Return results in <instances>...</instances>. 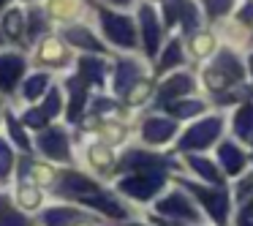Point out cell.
Masks as SVG:
<instances>
[{
	"mask_svg": "<svg viewBox=\"0 0 253 226\" xmlns=\"http://www.w3.org/2000/svg\"><path fill=\"white\" fill-rule=\"evenodd\" d=\"M33 153L57 166H77V153H74V139L71 131H68V123H52L44 131L36 134Z\"/></svg>",
	"mask_w": 253,
	"mask_h": 226,
	"instance_id": "obj_6",
	"label": "cell"
},
{
	"mask_svg": "<svg viewBox=\"0 0 253 226\" xmlns=\"http://www.w3.org/2000/svg\"><path fill=\"white\" fill-rule=\"evenodd\" d=\"M39 106L46 112V117H49L52 123H57L63 117V112H66V93H63L60 85H52L49 90H46V95L39 101Z\"/></svg>",
	"mask_w": 253,
	"mask_h": 226,
	"instance_id": "obj_36",
	"label": "cell"
},
{
	"mask_svg": "<svg viewBox=\"0 0 253 226\" xmlns=\"http://www.w3.org/2000/svg\"><path fill=\"white\" fill-rule=\"evenodd\" d=\"M182 126L174 120V117H169L166 112H158L155 109L153 115H144L142 123H139V142L144 144V147H153V150H161V147H169V144L177 142V136H180Z\"/></svg>",
	"mask_w": 253,
	"mask_h": 226,
	"instance_id": "obj_9",
	"label": "cell"
},
{
	"mask_svg": "<svg viewBox=\"0 0 253 226\" xmlns=\"http://www.w3.org/2000/svg\"><path fill=\"white\" fill-rule=\"evenodd\" d=\"M19 120L25 123V128H28V131H36V134L44 131L46 126H52V120L46 117V112L41 109L39 104H28V106H25V109L19 112Z\"/></svg>",
	"mask_w": 253,
	"mask_h": 226,
	"instance_id": "obj_38",
	"label": "cell"
},
{
	"mask_svg": "<svg viewBox=\"0 0 253 226\" xmlns=\"http://www.w3.org/2000/svg\"><path fill=\"white\" fill-rule=\"evenodd\" d=\"M169 182H171L169 172L139 169V172H128V175L115 177V180H112V188H115L126 202H131L133 207H150Z\"/></svg>",
	"mask_w": 253,
	"mask_h": 226,
	"instance_id": "obj_4",
	"label": "cell"
},
{
	"mask_svg": "<svg viewBox=\"0 0 253 226\" xmlns=\"http://www.w3.org/2000/svg\"><path fill=\"white\" fill-rule=\"evenodd\" d=\"M8 44V39H6V33H3V30H0V52H3V46Z\"/></svg>",
	"mask_w": 253,
	"mask_h": 226,
	"instance_id": "obj_48",
	"label": "cell"
},
{
	"mask_svg": "<svg viewBox=\"0 0 253 226\" xmlns=\"http://www.w3.org/2000/svg\"><path fill=\"white\" fill-rule=\"evenodd\" d=\"M74 226H104V221L93 215V218H84V221H79V224H74Z\"/></svg>",
	"mask_w": 253,
	"mask_h": 226,
	"instance_id": "obj_46",
	"label": "cell"
},
{
	"mask_svg": "<svg viewBox=\"0 0 253 226\" xmlns=\"http://www.w3.org/2000/svg\"><path fill=\"white\" fill-rule=\"evenodd\" d=\"M60 88H63V93H66V112H63V117H66L68 126H77V123L82 120V115L87 112V104H90V98H93V95H90L93 88H90L77 71L66 74Z\"/></svg>",
	"mask_w": 253,
	"mask_h": 226,
	"instance_id": "obj_12",
	"label": "cell"
},
{
	"mask_svg": "<svg viewBox=\"0 0 253 226\" xmlns=\"http://www.w3.org/2000/svg\"><path fill=\"white\" fill-rule=\"evenodd\" d=\"M182 161V175L193 177V180H202V182H210V185H229L226 175L220 172L218 161L207 153H182L180 155Z\"/></svg>",
	"mask_w": 253,
	"mask_h": 226,
	"instance_id": "obj_16",
	"label": "cell"
},
{
	"mask_svg": "<svg viewBox=\"0 0 253 226\" xmlns=\"http://www.w3.org/2000/svg\"><path fill=\"white\" fill-rule=\"evenodd\" d=\"M63 39H66L68 46H77V49L87 52V55H104L106 52V41H101L98 36L90 28H84L82 22L63 28Z\"/></svg>",
	"mask_w": 253,
	"mask_h": 226,
	"instance_id": "obj_24",
	"label": "cell"
},
{
	"mask_svg": "<svg viewBox=\"0 0 253 226\" xmlns=\"http://www.w3.org/2000/svg\"><path fill=\"white\" fill-rule=\"evenodd\" d=\"M82 164L90 175L101 177V180L112 182L115 180V169H117V150L109 147V144H101L87 139L82 147Z\"/></svg>",
	"mask_w": 253,
	"mask_h": 226,
	"instance_id": "obj_14",
	"label": "cell"
},
{
	"mask_svg": "<svg viewBox=\"0 0 253 226\" xmlns=\"http://www.w3.org/2000/svg\"><path fill=\"white\" fill-rule=\"evenodd\" d=\"M248 147H251V169H253V139H251V144H248Z\"/></svg>",
	"mask_w": 253,
	"mask_h": 226,
	"instance_id": "obj_49",
	"label": "cell"
},
{
	"mask_svg": "<svg viewBox=\"0 0 253 226\" xmlns=\"http://www.w3.org/2000/svg\"><path fill=\"white\" fill-rule=\"evenodd\" d=\"M245 77H248V71H245V63L240 60V55L234 49H229V46H223L202 68L199 79H202V88L210 95H215V93H223L226 88H231L237 82H245Z\"/></svg>",
	"mask_w": 253,
	"mask_h": 226,
	"instance_id": "obj_5",
	"label": "cell"
},
{
	"mask_svg": "<svg viewBox=\"0 0 253 226\" xmlns=\"http://www.w3.org/2000/svg\"><path fill=\"white\" fill-rule=\"evenodd\" d=\"M49 196L60 199V202L79 204V207H84L101 221H128L139 215V207L126 202L112 188V182H104L101 177L90 175L79 166L60 169V177H57L55 188L49 191Z\"/></svg>",
	"mask_w": 253,
	"mask_h": 226,
	"instance_id": "obj_1",
	"label": "cell"
},
{
	"mask_svg": "<svg viewBox=\"0 0 253 226\" xmlns=\"http://www.w3.org/2000/svg\"><path fill=\"white\" fill-rule=\"evenodd\" d=\"M28 57L22 52H0V98L17 95L22 79L28 77Z\"/></svg>",
	"mask_w": 253,
	"mask_h": 226,
	"instance_id": "obj_15",
	"label": "cell"
},
{
	"mask_svg": "<svg viewBox=\"0 0 253 226\" xmlns=\"http://www.w3.org/2000/svg\"><path fill=\"white\" fill-rule=\"evenodd\" d=\"M229 134V117L226 112H207L196 120L185 123L174 142V153H207Z\"/></svg>",
	"mask_w": 253,
	"mask_h": 226,
	"instance_id": "obj_3",
	"label": "cell"
},
{
	"mask_svg": "<svg viewBox=\"0 0 253 226\" xmlns=\"http://www.w3.org/2000/svg\"><path fill=\"white\" fill-rule=\"evenodd\" d=\"M0 226H39L36 215H28L14 204L11 193L0 191Z\"/></svg>",
	"mask_w": 253,
	"mask_h": 226,
	"instance_id": "obj_33",
	"label": "cell"
},
{
	"mask_svg": "<svg viewBox=\"0 0 253 226\" xmlns=\"http://www.w3.org/2000/svg\"><path fill=\"white\" fill-rule=\"evenodd\" d=\"M234 22H237V25H253V0H248L242 8H237Z\"/></svg>",
	"mask_w": 253,
	"mask_h": 226,
	"instance_id": "obj_43",
	"label": "cell"
},
{
	"mask_svg": "<svg viewBox=\"0 0 253 226\" xmlns=\"http://www.w3.org/2000/svg\"><path fill=\"white\" fill-rule=\"evenodd\" d=\"M30 19H28V44H36V41L41 39L39 33H44L46 30V17H44V11L41 8H30Z\"/></svg>",
	"mask_w": 253,
	"mask_h": 226,
	"instance_id": "obj_41",
	"label": "cell"
},
{
	"mask_svg": "<svg viewBox=\"0 0 253 226\" xmlns=\"http://www.w3.org/2000/svg\"><path fill=\"white\" fill-rule=\"evenodd\" d=\"M36 63L52 68V71H63V68L74 66L68 44L63 39H55V36H46V39L36 41Z\"/></svg>",
	"mask_w": 253,
	"mask_h": 226,
	"instance_id": "obj_21",
	"label": "cell"
},
{
	"mask_svg": "<svg viewBox=\"0 0 253 226\" xmlns=\"http://www.w3.org/2000/svg\"><path fill=\"white\" fill-rule=\"evenodd\" d=\"M74 71L95 90V93H106V77H109V63L101 55H79L74 63Z\"/></svg>",
	"mask_w": 253,
	"mask_h": 226,
	"instance_id": "obj_22",
	"label": "cell"
},
{
	"mask_svg": "<svg viewBox=\"0 0 253 226\" xmlns=\"http://www.w3.org/2000/svg\"><path fill=\"white\" fill-rule=\"evenodd\" d=\"M196 93V77L191 71H177L161 77V82L155 85V98H153V109H161L164 104L169 101H177V98H185V95H193Z\"/></svg>",
	"mask_w": 253,
	"mask_h": 226,
	"instance_id": "obj_13",
	"label": "cell"
},
{
	"mask_svg": "<svg viewBox=\"0 0 253 226\" xmlns=\"http://www.w3.org/2000/svg\"><path fill=\"white\" fill-rule=\"evenodd\" d=\"M229 136H234L237 142L251 144L253 139V101L237 104L229 115Z\"/></svg>",
	"mask_w": 253,
	"mask_h": 226,
	"instance_id": "obj_26",
	"label": "cell"
},
{
	"mask_svg": "<svg viewBox=\"0 0 253 226\" xmlns=\"http://www.w3.org/2000/svg\"><path fill=\"white\" fill-rule=\"evenodd\" d=\"M139 17V46H142V55L144 60L153 63L158 57L161 46H164V22L158 19V11H155L150 3H142L136 11Z\"/></svg>",
	"mask_w": 253,
	"mask_h": 226,
	"instance_id": "obj_11",
	"label": "cell"
},
{
	"mask_svg": "<svg viewBox=\"0 0 253 226\" xmlns=\"http://www.w3.org/2000/svg\"><path fill=\"white\" fill-rule=\"evenodd\" d=\"M229 188H231V199H234V204L251 199L253 196V169H248L245 175H240L237 180H231Z\"/></svg>",
	"mask_w": 253,
	"mask_h": 226,
	"instance_id": "obj_39",
	"label": "cell"
},
{
	"mask_svg": "<svg viewBox=\"0 0 253 226\" xmlns=\"http://www.w3.org/2000/svg\"><path fill=\"white\" fill-rule=\"evenodd\" d=\"M52 85H55V82H52V74L49 71H33V74H28V77L22 79L17 95L25 101V104H39Z\"/></svg>",
	"mask_w": 253,
	"mask_h": 226,
	"instance_id": "obj_29",
	"label": "cell"
},
{
	"mask_svg": "<svg viewBox=\"0 0 253 226\" xmlns=\"http://www.w3.org/2000/svg\"><path fill=\"white\" fill-rule=\"evenodd\" d=\"M193 226H210V224H193Z\"/></svg>",
	"mask_w": 253,
	"mask_h": 226,
	"instance_id": "obj_52",
	"label": "cell"
},
{
	"mask_svg": "<svg viewBox=\"0 0 253 226\" xmlns=\"http://www.w3.org/2000/svg\"><path fill=\"white\" fill-rule=\"evenodd\" d=\"M3 126H6V136L11 139V144L17 147L19 155L33 153V136H30V131L25 128V123L17 117V112H14L11 106L3 109Z\"/></svg>",
	"mask_w": 253,
	"mask_h": 226,
	"instance_id": "obj_27",
	"label": "cell"
},
{
	"mask_svg": "<svg viewBox=\"0 0 253 226\" xmlns=\"http://www.w3.org/2000/svg\"><path fill=\"white\" fill-rule=\"evenodd\" d=\"M17 147L11 144V139L6 134H0V191H8L17 175Z\"/></svg>",
	"mask_w": 253,
	"mask_h": 226,
	"instance_id": "obj_30",
	"label": "cell"
},
{
	"mask_svg": "<svg viewBox=\"0 0 253 226\" xmlns=\"http://www.w3.org/2000/svg\"><path fill=\"white\" fill-rule=\"evenodd\" d=\"M155 85H158V82H153L150 77L139 79L136 85H131V88L123 93V106L131 109V112L142 109V106H150V104H153V98H155Z\"/></svg>",
	"mask_w": 253,
	"mask_h": 226,
	"instance_id": "obj_31",
	"label": "cell"
},
{
	"mask_svg": "<svg viewBox=\"0 0 253 226\" xmlns=\"http://www.w3.org/2000/svg\"><path fill=\"white\" fill-rule=\"evenodd\" d=\"M79 139H93V142L109 144V147H120V144H126V139H131V128L117 123V120H101L93 131L79 136Z\"/></svg>",
	"mask_w": 253,
	"mask_h": 226,
	"instance_id": "obj_28",
	"label": "cell"
},
{
	"mask_svg": "<svg viewBox=\"0 0 253 226\" xmlns=\"http://www.w3.org/2000/svg\"><path fill=\"white\" fill-rule=\"evenodd\" d=\"M188 52L196 60H207V57H212L218 52V36L210 33V30H193L188 36Z\"/></svg>",
	"mask_w": 253,
	"mask_h": 226,
	"instance_id": "obj_34",
	"label": "cell"
},
{
	"mask_svg": "<svg viewBox=\"0 0 253 226\" xmlns=\"http://www.w3.org/2000/svg\"><path fill=\"white\" fill-rule=\"evenodd\" d=\"M229 226H253V196L245 199V202H240V204H234Z\"/></svg>",
	"mask_w": 253,
	"mask_h": 226,
	"instance_id": "obj_42",
	"label": "cell"
},
{
	"mask_svg": "<svg viewBox=\"0 0 253 226\" xmlns=\"http://www.w3.org/2000/svg\"><path fill=\"white\" fill-rule=\"evenodd\" d=\"M202 6H204V14H207L210 22H218L226 14L234 11V0H202Z\"/></svg>",
	"mask_w": 253,
	"mask_h": 226,
	"instance_id": "obj_40",
	"label": "cell"
},
{
	"mask_svg": "<svg viewBox=\"0 0 253 226\" xmlns=\"http://www.w3.org/2000/svg\"><path fill=\"white\" fill-rule=\"evenodd\" d=\"M123 112H128V109L120 104V98L117 95H106V93H95L87 104V115H93L95 120H115Z\"/></svg>",
	"mask_w": 253,
	"mask_h": 226,
	"instance_id": "obj_32",
	"label": "cell"
},
{
	"mask_svg": "<svg viewBox=\"0 0 253 226\" xmlns=\"http://www.w3.org/2000/svg\"><path fill=\"white\" fill-rule=\"evenodd\" d=\"M150 74V63L139 60V57H117L112 63V95L126 93L131 85H136L139 79H144Z\"/></svg>",
	"mask_w": 253,
	"mask_h": 226,
	"instance_id": "obj_18",
	"label": "cell"
},
{
	"mask_svg": "<svg viewBox=\"0 0 253 226\" xmlns=\"http://www.w3.org/2000/svg\"><path fill=\"white\" fill-rule=\"evenodd\" d=\"M0 123H3V112H0Z\"/></svg>",
	"mask_w": 253,
	"mask_h": 226,
	"instance_id": "obj_53",
	"label": "cell"
},
{
	"mask_svg": "<svg viewBox=\"0 0 253 226\" xmlns=\"http://www.w3.org/2000/svg\"><path fill=\"white\" fill-rule=\"evenodd\" d=\"M106 6H112V8H131L136 0H104Z\"/></svg>",
	"mask_w": 253,
	"mask_h": 226,
	"instance_id": "obj_45",
	"label": "cell"
},
{
	"mask_svg": "<svg viewBox=\"0 0 253 226\" xmlns=\"http://www.w3.org/2000/svg\"><path fill=\"white\" fill-rule=\"evenodd\" d=\"M84 0H49V17L57 19V22H71V19L79 17V11H82Z\"/></svg>",
	"mask_w": 253,
	"mask_h": 226,
	"instance_id": "obj_37",
	"label": "cell"
},
{
	"mask_svg": "<svg viewBox=\"0 0 253 226\" xmlns=\"http://www.w3.org/2000/svg\"><path fill=\"white\" fill-rule=\"evenodd\" d=\"M25 25H28V19H25V11L19 6L17 8H8V11L3 14V19H0V30L6 33V39L11 41V44H19V41L28 36Z\"/></svg>",
	"mask_w": 253,
	"mask_h": 226,
	"instance_id": "obj_35",
	"label": "cell"
},
{
	"mask_svg": "<svg viewBox=\"0 0 253 226\" xmlns=\"http://www.w3.org/2000/svg\"><path fill=\"white\" fill-rule=\"evenodd\" d=\"M215 161H218L220 172L226 175V180L231 182L251 169V147L237 142L234 136H223L215 144Z\"/></svg>",
	"mask_w": 253,
	"mask_h": 226,
	"instance_id": "obj_10",
	"label": "cell"
},
{
	"mask_svg": "<svg viewBox=\"0 0 253 226\" xmlns=\"http://www.w3.org/2000/svg\"><path fill=\"white\" fill-rule=\"evenodd\" d=\"M199 6L193 0H164V28H177L180 25L182 33L191 36L199 30Z\"/></svg>",
	"mask_w": 253,
	"mask_h": 226,
	"instance_id": "obj_20",
	"label": "cell"
},
{
	"mask_svg": "<svg viewBox=\"0 0 253 226\" xmlns=\"http://www.w3.org/2000/svg\"><path fill=\"white\" fill-rule=\"evenodd\" d=\"M150 210L158 213V215H169V218L185 221V224H207L202 207H199V204L193 202L191 193H188L182 185H177L174 180L158 193V199L150 204Z\"/></svg>",
	"mask_w": 253,
	"mask_h": 226,
	"instance_id": "obj_7",
	"label": "cell"
},
{
	"mask_svg": "<svg viewBox=\"0 0 253 226\" xmlns=\"http://www.w3.org/2000/svg\"><path fill=\"white\" fill-rule=\"evenodd\" d=\"M98 28L104 41L115 49L120 52L139 49V28L128 14L115 11V8H98Z\"/></svg>",
	"mask_w": 253,
	"mask_h": 226,
	"instance_id": "obj_8",
	"label": "cell"
},
{
	"mask_svg": "<svg viewBox=\"0 0 253 226\" xmlns=\"http://www.w3.org/2000/svg\"><path fill=\"white\" fill-rule=\"evenodd\" d=\"M177 185H182L193 196V202L202 207L204 218L210 226H229L231 213H234V199H231L229 185H210V182L193 180L188 175H171Z\"/></svg>",
	"mask_w": 253,
	"mask_h": 226,
	"instance_id": "obj_2",
	"label": "cell"
},
{
	"mask_svg": "<svg viewBox=\"0 0 253 226\" xmlns=\"http://www.w3.org/2000/svg\"><path fill=\"white\" fill-rule=\"evenodd\" d=\"M8 3H11V0H0V11H3V8L8 6Z\"/></svg>",
	"mask_w": 253,
	"mask_h": 226,
	"instance_id": "obj_50",
	"label": "cell"
},
{
	"mask_svg": "<svg viewBox=\"0 0 253 226\" xmlns=\"http://www.w3.org/2000/svg\"><path fill=\"white\" fill-rule=\"evenodd\" d=\"M147 3H164V0H147Z\"/></svg>",
	"mask_w": 253,
	"mask_h": 226,
	"instance_id": "obj_51",
	"label": "cell"
},
{
	"mask_svg": "<svg viewBox=\"0 0 253 226\" xmlns=\"http://www.w3.org/2000/svg\"><path fill=\"white\" fill-rule=\"evenodd\" d=\"M84 218H93V213H87L84 207L79 204H71V202H52V204H44V207L36 213V224L39 226H74Z\"/></svg>",
	"mask_w": 253,
	"mask_h": 226,
	"instance_id": "obj_17",
	"label": "cell"
},
{
	"mask_svg": "<svg viewBox=\"0 0 253 226\" xmlns=\"http://www.w3.org/2000/svg\"><path fill=\"white\" fill-rule=\"evenodd\" d=\"M245 71H248V77H251V82H253V52H248V57H245Z\"/></svg>",
	"mask_w": 253,
	"mask_h": 226,
	"instance_id": "obj_47",
	"label": "cell"
},
{
	"mask_svg": "<svg viewBox=\"0 0 253 226\" xmlns=\"http://www.w3.org/2000/svg\"><path fill=\"white\" fill-rule=\"evenodd\" d=\"M182 66H185V44H182V39H171L166 46H161L158 57H155L153 77H166Z\"/></svg>",
	"mask_w": 253,
	"mask_h": 226,
	"instance_id": "obj_25",
	"label": "cell"
},
{
	"mask_svg": "<svg viewBox=\"0 0 253 226\" xmlns=\"http://www.w3.org/2000/svg\"><path fill=\"white\" fill-rule=\"evenodd\" d=\"M104 226H153V224L139 221V218H128V221H104Z\"/></svg>",
	"mask_w": 253,
	"mask_h": 226,
	"instance_id": "obj_44",
	"label": "cell"
},
{
	"mask_svg": "<svg viewBox=\"0 0 253 226\" xmlns=\"http://www.w3.org/2000/svg\"><path fill=\"white\" fill-rule=\"evenodd\" d=\"M8 193H11L14 204H17L22 213H28V215L39 213V210L46 204V196H49L39 182H33L30 177H25V175H14V182H11V188H8Z\"/></svg>",
	"mask_w": 253,
	"mask_h": 226,
	"instance_id": "obj_19",
	"label": "cell"
},
{
	"mask_svg": "<svg viewBox=\"0 0 253 226\" xmlns=\"http://www.w3.org/2000/svg\"><path fill=\"white\" fill-rule=\"evenodd\" d=\"M158 112H166V115L174 117L177 123H191V120H196V117L207 115L210 104L204 98H199V95H185V98H177V101L164 104Z\"/></svg>",
	"mask_w": 253,
	"mask_h": 226,
	"instance_id": "obj_23",
	"label": "cell"
}]
</instances>
